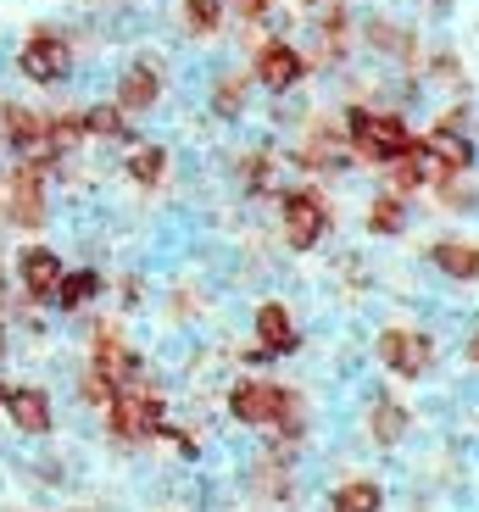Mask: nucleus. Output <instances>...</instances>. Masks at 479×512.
Masks as SVG:
<instances>
[{
    "label": "nucleus",
    "instance_id": "1",
    "mask_svg": "<svg viewBox=\"0 0 479 512\" xmlns=\"http://www.w3.org/2000/svg\"><path fill=\"white\" fill-rule=\"evenodd\" d=\"M229 412L240 423H273V429H285V435H301V401L290 396L285 384H262V379L234 384Z\"/></svg>",
    "mask_w": 479,
    "mask_h": 512
},
{
    "label": "nucleus",
    "instance_id": "2",
    "mask_svg": "<svg viewBox=\"0 0 479 512\" xmlns=\"http://www.w3.org/2000/svg\"><path fill=\"white\" fill-rule=\"evenodd\" d=\"M346 140L357 145V156L363 162H396V156H407L418 145V134H407L402 117H374L368 106H351L346 112Z\"/></svg>",
    "mask_w": 479,
    "mask_h": 512
},
{
    "label": "nucleus",
    "instance_id": "3",
    "mask_svg": "<svg viewBox=\"0 0 479 512\" xmlns=\"http://www.w3.org/2000/svg\"><path fill=\"white\" fill-rule=\"evenodd\" d=\"M106 412H112V429L123 440H145V435L162 429V401H156L151 390H112Z\"/></svg>",
    "mask_w": 479,
    "mask_h": 512
},
{
    "label": "nucleus",
    "instance_id": "4",
    "mask_svg": "<svg viewBox=\"0 0 479 512\" xmlns=\"http://www.w3.org/2000/svg\"><path fill=\"white\" fill-rule=\"evenodd\" d=\"M6 218H12L17 229H39V223H45V173H39L34 162L17 167L12 179H6Z\"/></svg>",
    "mask_w": 479,
    "mask_h": 512
},
{
    "label": "nucleus",
    "instance_id": "5",
    "mask_svg": "<svg viewBox=\"0 0 479 512\" xmlns=\"http://www.w3.org/2000/svg\"><path fill=\"white\" fill-rule=\"evenodd\" d=\"M379 357H385L390 373L418 379V373L429 368V357H435V346H429L418 329H390V334H379Z\"/></svg>",
    "mask_w": 479,
    "mask_h": 512
},
{
    "label": "nucleus",
    "instance_id": "6",
    "mask_svg": "<svg viewBox=\"0 0 479 512\" xmlns=\"http://www.w3.org/2000/svg\"><path fill=\"white\" fill-rule=\"evenodd\" d=\"M329 223V206L318 201L312 190L301 195H285V240L296 245V251H307V245H318V234H324Z\"/></svg>",
    "mask_w": 479,
    "mask_h": 512
},
{
    "label": "nucleus",
    "instance_id": "7",
    "mask_svg": "<svg viewBox=\"0 0 479 512\" xmlns=\"http://www.w3.org/2000/svg\"><path fill=\"white\" fill-rule=\"evenodd\" d=\"M67 62H73V56H67V45H62V39H51V34L28 39V45H23V56H17L23 78H34V84H62Z\"/></svg>",
    "mask_w": 479,
    "mask_h": 512
},
{
    "label": "nucleus",
    "instance_id": "8",
    "mask_svg": "<svg viewBox=\"0 0 479 512\" xmlns=\"http://www.w3.org/2000/svg\"><path fill=\"white\" fill-rule=\"evenodd\" d=\"M6 140L17 145L23 156H34V167L39 162H51L56 156V145H51V134H45V117H34V112H23V106H6Z\"/></svg>",
    "mask_w": 479,
    "mask_h": 512
},
{
    "label": "nucleus",
    "instance_id": "9",
    "mask_svg": "<svg viewBox=\"0 0 479 512\" xmlns=\"http://www.w3.org/2000/svg\"><path fill=\"white\" fill-rule=\"evenodd\" d=\"M290 346H296V323H290V312L279 307V301H268V307H257V351H251V362L285 357Z\"/></svg>",
    "mask_w": 479,
    "mask_h": 512
},
{
    "label": "nucleus",
    "instance_id": "10",
    "mask_svg": "<svg viewBox=\"0 0 479 512\" xmlns=\"http://www.w3.org/2000/svg\"><path fill=\"white\" fill-rule=\"evenodd\" d=\"M95 379L101 384H134L140 379V362H134V351L117 340V334H95Z\"/></svg>",
    "mask_w": 479,
    "mask_h": 512
},
{
    "label": "nucleus",
    "instance_id": "11",
    "mask_svg": "<svg viewBox=\"0 0 479 512\" xmlns=\"http://www.w3.org/2000/svg\"><path fill=\"white\" fill-rule=\"evenodd\" d=\"M301 73H307V62L296 56V45H285V39L262 45V56H257V78L268 84V90H290V84H296Z\"/></svg>",
    "mask_w": 479,
    "mask_h": 512
},
{
    "label": "nucleus",
    "instance_id": "12",
    "mask_svg": "<svg viewBox=\"0 0 479 512\" xmlns=\"http://www.w3.org/2000/svg\"><path fill=\"white\" fill-rule=\"evenodd\" d=\"M0 401H6V412H12V423L23 435H45L51 429V396L45 390H0Z\"/></svg>",
    "mask_w": 479,
    "mask_h": 512
},
{
    "label": "nucleus",
    "instance_id": "13",
    "mask_svg": "<svg viewBox=\"0 0 479 512\" xmlns=\"http://www.w3.org/2000/svg\"><path fill=\"white\" fill-rule=\"evenodd\" d=\"M17 273H23V290L34 295V301H51L56 284H62V256L56 251H28L23 262H17Z\"/></svg>",
    "mask_w": 479,
    "mask_h": 512
},
{
    "label": "nucleus",
    "instance_id": "14",
    "mask_svg": "<svg viewBox=\"0 0 479 512\" xmlns=\"http://www.w3.org/2000/svg\"><path fill=\"white\" fill-rule=\"evenodd\" d=\"M156 95H162V78H156L151 67H129L123 84H117V112H145Z\"/></svg>",
    "mask_w": 479,
    "mask_h": 512
},
{
    "label": "nucleus",
    "instance_id": "15",
    "mask_svg": "<svg viewBox=\"0 0 479 512\" xmlns=\"http://www.w3.org/2000/svg\"><path fill=\"white\" fill-rule=\"evenodd\" d=\"M424 151L435 156V162H441L446 173H463V167L474 162V145H468L463 134H457V128H446V123H441V128H435V134L424 140Z\"/></svg>",
    "mask_w": 479,
    "mask_h": 512
},
{
    "label": "nucleus",
    "instance_id": "16",
    "mask_svg": "<svg viewBox=\"0 0 479 512\" xmlns=\"http://www.w3.org/2000/svg\"><path fill=\"white\" fill-rule=\"evenodd\" d=\"M435 268L441 273H452V279H479V245H457V240H446V245H435Z\"/></svg>",
    "mask_w": 479,
    "mask_h": 512
},
{
    "label": "nucleus",
    "instance_id": "17",
    "mask_svg": "<svg viewBox=\"0 0 479 512\" xmlns=\"http://www.w3.org/2000/svg\"><path fill=\"white\" fill-rule=\"evenodd\" d=\"M95 290H101V273H62V284H56L51 301H56L62 312H73V307H84Z\"/></svg>",
    "mask_w": 479,
    "mask_h": 512
},
{
    "label": "nucleus",
    "instance_id": "18",
    "mask_svg": "<svg viewBox=\"0 0 479 512\" xmlns=\"http://www.w3.org/2000/svg\"><path fill=\"white\" fill-rule=\"evenodd\" d=\"M402 435H407V407L402 401H379L374 407V440L379 446H396Z\"/></svg>",
    "mask_w": 479,
    "mask_h": 512
},
{
    "label": "nucleus",
    "instance_id": "19",
    "mask_svg": "<svg viewBox=\"0 0 479 512\" xmlns=\"http://www.w3.org/2000/svg\"><path fill=\"white\" fill-rule=\"evenodd\" d=\"M335 512H379V485L374 479H351L335 490Z\"/></svg>",
    "mask_w": 479,
    "mask_h": 512
},
{
    "label": "nucleus",
    "instance_id": "20",
    "mask_svg": "<svg viewBox=\"0 0 479 512\" xmlns=\"http://www.w3.org/2000/svg\"><path fill=\"white\" fill-rule=\"evenodd\" d=\"M162 167H168V151H162V145H140V151L129 156V179L134 184H156Z\"/></svg>",
    "mask_w": 479,
    "mask_h": 512
},
{
    "label": "nucleus",
    "instance_id": "21",
    "mask_svg": "<svg viewBox=\"0 0 479 512\" xmlns=\"http://www.w3.org/2000/svg\"><path fill=\"white\" fill-rule=\"evenodd\" d=\"M402 195H379V201L374 206H368V229H374V234H396V229H402Z\"/></svg>",
    "mask_w": 479,
    "mask_h": 512
},
{
    "label": "nucleus",
    "instance_id": "22",
    "mask_svg": "<svg viewBox=\"0 0 479 512\" xmlns=\"http://www.w3.org/2000/svg\"><path fill=\"white\" fill-rule=\"evenodd\" d=\"M84 134H95V140H123L129 128H123L117 106H95V112H84Z\"/></svg>",
    "mask_w": 479,
    "mask_h": 512
},
{
    "label": "nucleus",
    "instance_id": "23",
    "mask_svg": "<svg viewBox=\"0 0 479 512\" xmlns=\"http://www.w3.org/2000/svg\"><path fill=\"white\" fill-rule=\"evenodd\" d=\"M184 17H190L195 34H212V28L223 23V0H190V6H184Z\"/></svg>",
    "mask_w": 479,
    "mask_h": 512
},
{
    "label": "nucleus",
    "instance_id": "24",
    "mask_svg": "<svg viewBox=\"0 0 479 512\" xmlns=\"http://www.w3.org/2000/svg\"><path fill=\"white\" fill-rule=\"evenodd\" d=\"M240 78H223V90H218V112H234V106H240Z\"/></svg>",
    "mask_w": 479,
    "mask_h": 512
},
{
    "label": "nucleus",
    "instance_id": "25",
    "mask_svg": "<svg viewBox=\"0 0 479 512\" xmlns=\"http://www.w3.org/2000/svg\"><path fill=\"white\" fill-rule=\"evenodd\" d=\"M474 362H479V340H474Z\"/></svg>",
    "mask_w": 479,
    "mask_h": 512
},
{
    "label": "nucleus",
    "instance_id": "26",
    "mask_svg": "<svg viewBox=\"0 0 479 512\" xmlns=\"http://www.w3.org/2000/svg\"><path fill=\"white\" fill-rule=\"evenodd\" d=\"M0 346H6V334H0Z\"/></svg>",
    "mask_w": 479,
    "mask_h": 512
}]
</instances>
